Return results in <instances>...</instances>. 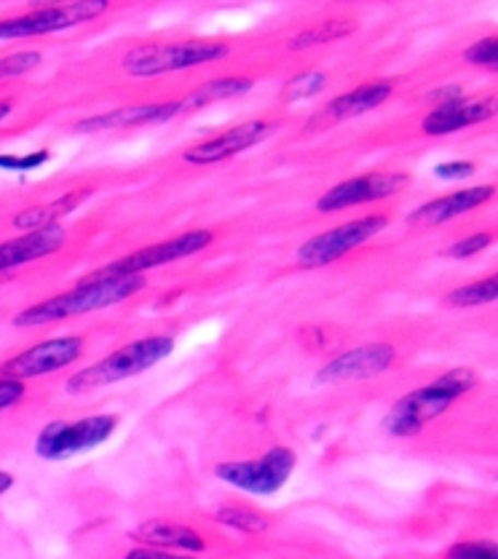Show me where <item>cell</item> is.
<instances>
[{"label":"cell","instance_id":"6da1fadb","mask_svg":"<svg viewBox=\"0 0 498 559\" xmlns=\"http://www.w3.org/2000/svg\"><path fill=\"white\" fill-rule=\"evenodd\" d=\"M140 289H145V276H94L92 273L68 293H59L16 313L14 326H40L92 311H105V308L129 300Z\"/></svg>","mask_w":498,"mask_h":559},{"label":"cell","instance_id":"7a4b0ae2","mask_svg":"<svg viewBox=\"0 0 498 559\" xmlns=\"http://www.w3.org/2000/svg\"><path fill=\"white\" fill-rule=\"evenodd\" d=\"M474 385H477L474 370H470V367H455V370L444 372L442 378L431 380L424 389H415L411 394L402 396L389 409L387 418H383V428H387L389 437H415V433L424 431L426 424L440 418L455 400L470 394Z\"/></svg>","mask_w":498,"mask_h":559},{"label":"cell","instance_id":"3957f363","mask_svg":"<svg viewBox=\"0 0 498 559\" xmlns=\"http://www.w3.org/2000/svg\"><path fill=\"white\" fill-rule=\"evenodd\" d=\"M175 350V341L166 335H151L142 337V341L129 343V346L112 350V354L99 359L97 365H88L70 374L68 383H64V391L68 394H88V391L105 389V385L121 383V380L134 378V374H142L151 370L153 365L164 361L166 356Z\"/></svg>","mask_w":498,"mask_h":559},{"label":"cell","instance_id":"277c9868","mask_svg":"<svg viewBox=\"0 0 498 559\" xmlns=\"http://www.w3.org/2000/svg\"><path fill=\"white\" fill-rule=\"evenodd\" d=\"M230 53L228 44H215V40H182V44L164 46H140L121 59V68L134 79H156V75L177 73L193 64H206L225 59Z\"/></svg>","mask_w":498,"mask_h":559},{"label":"cell","instance_id":"5b68a950","mask_svg":"<svg viewBox=\"0 0 498 559\" xmlns=\"http://www.w3.org/2000/svg\"><path fill=\"white\" fill-rule=\"evenodd\" d=\"M118 418L116 415H92L81 420H55L40 428L35 439V455L44 461H68L88 450L99 448L112 437Z\"/></svg>","mask_w":498,"mask_h":559},{"label":"cell","instance_id":"8992f818","mask_svg":"<svg viewBox=\"0 0 498 559\" xmlns=\"http://www.w3.org/2000/svg\"><path fill=\"white\" fill-rule=\"evenodd\" d=\"M298 466V455L289 448H271L269 453L252 461H228L215 466V477L234 485L249 496H274L287 485Z\"/></svg>","mask_w":498,"mask_h":559},{"label":"cell","instance_id":"52a82bcc","mask_svg":"<svg viewBox=\"0 0 498 559\" xmlns=\"http://www.w3.org/2000/svg\"><path fill=\"white\" fill-rule=\"evenodd\" d=\"M387 225L389 219L383 214H367V217L352 219V223L337 225V228L324 230V234L304 241L295 258H298V265L304 267L332 265L341 258H346L348 252L359 249L361 243L376 239Z\"/></svg>","mask_w":498,"mask_h":559},{"label":"cell","instance_id":"ba28073f","mask_svg":"<svg viewBox=\"0 0 498 559\" xmlns=\"http://www.w3.org/2000/svg\"><path fill=\"white\" fill-rule=\"evenodd\" d=\"M108 0H83V3H62V5H44L29 14L14 16V20H0V40H20V38H38V35L62 33L83 22L97 20L99 14L108 11Z\"/></svg>","mask_w":498,"mask_h":559},{"label":"cell","instance_id":"9c48e42d","mask_svg":"<svg viewBox=\"0 0 498 559\" xmlns=\"http://www.w3.org/2000/svg\"><path fill=\"white\" fill-rule=\"evenodd\" d=\"M212 239H215L212 230H188V234L138 249V252L127 254V258L116 260V263L99 267V271H94V276H145L153 267L169 265L175 260L191 258V254L201 252V249L210 247Z\"/></svg>","mask_w":498,"mask_h":559},{"label":"cell","instance_id":"30bf717a","mask_svg":"<svg viewBox=\"0 0 498 559\" xmlns=\"http://www.w3.org/2000/svg\"><path fill=\"white\" fill-rule=\"evenodd\" d=\"M83 354V337L79 335H64L51 337V341L38 343V346L22 350V354L11 356L9 361L0 365V380H29L40 378L62 370V367L73 365Z\"/></svg>","mask_w":498,"mask_h":559},{"label":"cell","instance_id":"8fae6325","mask_svg":"<svg viewBox=\"0 0 498 559\" xmlns=\"http://www.w3.org/2000/svg\"><path fill=\"white\" fill-rule=\"evenodd\" d=\"M396 359V348L389 343H367V346L348 348L341 356L328 361L322 370L317 372L319 385H335L348 383V380H365L372 374L387 372L391 361Z\"/></svg>","mask_w":498,"mask_h":559},{"label":"cell","instance_id":"7c38bea8","mask_svg":"<svg viewBox=\"0 0 498 559\" xmlns=\"http://www.w3.org/2000/svg\"><path fill=\"white\" fill-rule=\"evenodd\" d=\"M411 177L407 175H361L352 177L346 182H337L330 188L322 199L317 201L319 212H343L352 206L372 204V201H383L389 195L400 193L407 186Z\"/></svg>","mask_w":498,"mask_h":559},{"label":"cell","instance_id":"4fadbf2b","mask_svg":"<svg viewBox=\"0 0 498 559\" xmlns=\"http://www.w3.org/2000/svg\"><path fill=\"white\" fill-rule=\"evenodd\" d=\"M394 92L389 81H370V83H361V86L352 88V92L341 94V97L330 99L311 121L306 123V132H324V129L335 127V123L343 121H352V118L365 116V112L376 110L381 107Z\"/></svg>","mask_w":498,"mask_h":559},{"label":"cell","instance_id":"5bb4252c","mask_svg":"<svg viewBox=\"0 0 498 559\" xmlns=\"http://www.w3.org/2000/svg\"><path fill=\"white\" fill-rule=\"evenodd\" d=\"M271 132H274V123H269V121L239 123V127L228 129V132H223V134L212 136V140L188 147V151L182 153V160L191 166L217 164V160L234 158L236 153H245V151H249V147L260 145L263 140H269Z\"/></svg>","mask_w":498,"mask_h":559},{"label":"cell","instance_id":"9a60e30c","mask_svg":"<svg viewBox=\"0 0 498 559\" xmlns=\"http://www.w3.org/2000/svg\"><path fill=\"white\" fill-rule=\"evenodd\" d=\"M180 112H186V107H182V99H175V103L118 107V110H108V112H99V116L83 118V121L75 123V132H79V134H97V132H108V129L145 127V123L169 121V118L180 116Z\"/></svg>","mask_w":498,"mask_h":559},{"label":"cell","instance_id":"2e32d148","mask_svg":"<svg viewBox=\"0 0 498 559\" xmlns=\"http://www.w3.org/2000/svg\"><path fill=\"white\" fill-rule=\"evenodd\" d=\"M498 116V97H483V99H455V103L437 105L429 116L424 118L420 129L429 136H440L459 132V129L474 127V123L490 121Z\"/></svg>","mask_w":498,"mask_h":559},{"label":"cell","instance_id":"e0dca14e","mask_svg":"<svg viewBox=\"0 0 498 559\" xmlns=\"http://www.w3.org/2000/svg\"><path fill=\"white\" fill-rule=\"evenodd\" d=\"M496 195L494 186H477V188H466L459 190V193H448L442 199H431L426 201L424 206L413 210L407 214V223L411 225H442L448 219L459 217V214H466L477 206L488 204L490 199Z\"/></svg>","mask_w":498,"mask_h":559},{"label":"cell","instance_id":"ac0fdd59","mask_svg":"<svg viewBox=\"0 0 498 559\" xmlns=\"http://www.w3.org/2000/svg\"><path fill=\"white\" fill-rule=\"evenodd\" d=\"M64 247V228L62 225H51V228L29 230V234L20 236V239H11L0 243V273L14 271L35 260L46 258V254L59 252Z\"/></svg>","mask_w":498,"mask_h":559},{"label":"cell","instance_id":"d6986e66","mask_svg":"<svg viewBox=\"0 0 498 559\" xmlns=\"http://www.w3.org/2000/svg\"><path fill=\"white\" fill-rule=\"evenodd\" d=\"M132 538L145 544V549H180V551H204L206 540L201 538L193 527L180 525V522L166 520H147L138 531H132Z\"/></svg>","mask_w":498,"mask_h":559},{"label":"cell","instance_id":"ffe728a7","mask_svg":"<svg viewBox=\"0 0 498 559\" xmlns=\"http://www.w3.org/2000/svg\"><path fill=\"white\" fill-rule=\"evenodd\" d=\"M88 195H92V188H83V190H73V193L59 195V199L49 201V204L29 206V210L16 214L14 228L29 234V230H40V228H51V225H59V219H62L64 214L79 210Z\"/></svg>","mask_w":498,"mask_h":559},{"label":"cell","instance_id":"44dd1931","mask_svg":"<svg viewBox=\"0 0 498 559\" xmlns=\"http://www.w3.org/2000/svg\"><path fill=\"white\" fill-rule=\"evenodd\" d=\"M249 88H252V81L241 79V75H228V79L206 81L204 86H199L195 92H191V97L182 99V107H186V110H193V107L221 103V99L241 97V94H247Z\"/></svg>","mask_w":498,"mask_h":559},{"label":"cell","instance_id":"7402d4cb","mask_svg":"<svg viewBox=\"0 0 498 559\" xmlns=\"http://www.w3.org/2000/svg\"><path fill=\"white\" fill-rule=\"evenodd\" d=\"M354 22H324V25H317V27H308L304 33L295 35L293 40H289V49L293 51H304V49H313V46H322V44H332V40L337 38H346V35L354 33Z\"/></svg>","mask_w":498,"mask_h":559},{"label":"cell","instance_id":"603a6c76","mask_svg":"<svg viewBox=\"0 0 498 559\" xmlns=\"http://www.w3.org/2000/svg\"><path fill=\"white\" fill-rule=\"evenodd\" d=\"M448 306L453 308H477V306H488V302L498 300V273L494 276L483 278V282L466 284V287L453 289L448 297Z\"/></svg>","mask_w":498,"mask_h":559},{"label":"cell","instance_id":"cb8c5ba5","mask_svg":"<svg viewBox=\"0 0 498 559\" xmlns=\"http://www.w3.org/2000/svg\"><path fill=\"white\" fill-rule=\"evenodd\" d=\"M215 520L221 525L230 527V531H239V533H263L269 527V520H265L260 511L254 509H245V507H223L215 511Z\"/></svg>","mask_w":498,"mask_h":559},{"label":"cell","instance_id":"d4e9b609","mask_svg":"<svg viewBox=\"0 0 498 559\" xmlns=\"http://www.w3.org/2000/svg\"><path fill=\"white\" fill-rule=\"evenodd\" d=\"M324 83H328V75H324L322 70H306V73L295 75V79L284 83L282 97L287 99V103H300V99H308L313 97V94L322 92Z\"/></svg>","mask_w":498,"mask_h":559},{"label":"cell","instance_id":"484cf974","mask_svg":"<svg viewBox=\"0 0 498 559\" xmlns=\"http://www.w3.org/2000/svg\"><path fill=\"white\" fill-rule=\"evenodd\" d=\"M40 51H14V53H5L0 57V81H9V79H20V75L29 73L40 64Z\"/></svg>","mask_w":498,"mask_h":559},{"label":"cell","instance_id":"4316f807","mask_svg":"<svg viewBox=\"0 0 498 559\" xmlns=\"http://www.w3.org/2000/svg\"><path fill=\"white\" fill-rule=\"evenodd\" d=\"M444 559H498V544L494 540H461L450 546Z\"/></svg>","mask_w":498,"mask_h":559},{"label":"cell","instance_id":"83f0119b","mask_svg":"<svg viewBox=\"0 0 498 559\" xmlns=\"http://www.w3.org/2000/svg\"><path fill=\"white\" fill-rule=\"evenodd\" d=\"M490 234H474V236H470V239H464V241H455L453 247H448V258H455V260H464V258H472V254H477V252H483V249H488L490 247Z\"/></svg>","mask_w":498,"mask_h":559},{"label":"cell","instance_id":"f1b7e54d","mask_svg":"<svg viewBox=\"0 0 498 559\" xmlns=\"http://www.w3.org/2000/svg\"><path fill=\"white\" fill-rule=\"evenodd\" d=\"M46 160H49V151H35V153H27V156H0V169L29 171L44 166Z\"/></svg>","mask_w":498,"mask_h":559},{"label":"cell","instance_id":"f546056e","mask_svg":"<svg viewBox=\"0 0 498 559\" xmlns=\"http://www.w3.org/2000/svg\"><path fill=\"white\" fill-rule=\"evenodd\" d=\"M477 171V166L472 160H448V164L435 166V175L442 177V180H464V177H472Z\"/></svg>","mask_w":498,"mask_h":559},{"label":"cell","instance_id":"4dcf8cb0","mask_svg":"<svg viewBox=\"0 0 498 559\" xmlns=\"http://www.w3.org/2000/svg\"><path fill=\"white\" fill-rule=\"evenodd\" d=\"M22 396H25V383H20V380H0V413L20 404Z\"/></svg>","mask_w":498,"mask_h":559},{"label":"cell","instance_id":"1f68e13d","mask_svg":"<svg viewBox=\"0 0 498 559\" xmlns=\"http://www.w3.org/2000/svg\"><path fill=\"white\" fill-rule=\"evenodd\" d=\"M123 559H195V557H182V555H169V551H162V549H145V546H140V549H132Z\"/></svg>","mask_w":498,"mask_h":559},{"label":"cell","instance_id":"d6a6232c","mask_svg":"<svg viewBox=\"0 0 498 559\" xmlns=\"http://www.w3.org/2000/svg\"><path fill=\"white\" fill-rule=\"evenodd\" d=\"M11 487H14V477H11L9 472H0V496H3V492H9Z\"/></svg>","mask_w":498,"mask_h":559},{"label":"cell","instance_id":"836d02e7","mask_svg":"<svg viewBox=\"0 0 498 559\" xmlns=\"http://www.w3.org/2000/svg\"><path fill=\"white\" fill-rule=\"evenodd\" d=\"M11 107L14 105H11L9 99H0V121H5V118L11 116Z\"/></svg>","mask_w":498,"mask_h":559},{"label":"cell","instance_id":"e575fe53","mask_svg":"<svg viewBox=\"0 0 498 559\" xmlns=\"http://www.w3.org/2000/svg\"><path fill=\"white\" fill-rule=\"evenodd\" d=\"M496 479H498V474H496Z\"/></svg>","mask_w":498,"mask_h":559},{"label":"cell","instance_id":"d590c367","mask_svg":"<svg viewBox=\"0 0 498 559\" xmlns=\"http://www.w3.org/2000/svg\"><path fill=\"white\" fill-rule=\"evenodd\" d=\"M496 73H498V68H496Z\"/></svg>","mask_w":498,"mask_h":559}]
</instances>
